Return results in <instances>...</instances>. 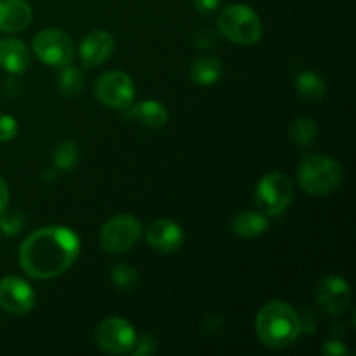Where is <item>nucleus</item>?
<instances>
[{"label":"nucleus","mask_w":356,"mask_h":356,"mask_svg":"<svg viewBox=\"0 0 356 356\" xmlns=\"http://www.w3.org/2000/svg\"><path fill=\"white\" fill-rule=\"evenodd\" d=\"M80 238L65 226H47L28 235L19 247V266L37 280H49L65 273L76 261Z\"/></svg>","instance_id":"1"},{"label":"nucleus","mask_w":356,"mask_h":356,"mask_svg":"<svg viewBox=\"0 0 356 356\" xmlns=\"http://www.w3.org/2000/svg\"><path fill=\"white\" fill-rule=\"evenodd\" d=\"M302 332L299 313L284 301H271L256 316V334L261 343L273 350H282L294 343Z\"/></svg>","instance_id":"2"},{"label":"nucleus","mask_w":356,"mask_h":356,"mask_svg":"<svg viewBox=\"0 0 356 356\" xmlns=\"http://www.w3.org/2000/svg\"><path fill=\"white\" fill-rule=\"evenodd\" d=\"M343 167L332 156L313 155L302 156L298 167V181L309 195H329L343 183Z\"/></svg>","instance_id":"3"},{"label":"nucleus","mask_w":356,"mask_h":356,"mask_svg":"<svg viewBox=\"0 0 356 356\" xmlns=\"http://www.w3.org/2000/svg\"><path fill=\"white\" fill-rule=\"evenodd\" d=\"M218 28L222 37L238 45L256 44L263 37L261 17L250 7L242 6V3L225 7L219 14Z\"/></svg>","instance_id":"4"},{"label":"nucleus","mask_w":356,"mask_h":356,"mask_svg":"<svg viewBox=\"0 0 356 356\" xmlns=\"http://www.w3.org/2000/svg\"><path fill=\"white\" fill-rule=\"evenodd\" d=\"M256 204L264 216L282 214L294 200V184L282 172H270L259 179L256 186Z\"/></svg>","instance_id":"5"},{"label":"nucleus","mask_w":356,"mask_h":356,"mask_svg":"<svg viewBox=\"0 0 356 356\" xmlns=\"http://www.w3.org/2000/svg\"><path fill=\"white\" fill-rule=\"evenodd\" d=\"M141 222L132 214H118L108 219L99 232V242L110 254H124L138 243Z\"/></svg>","instance_id":"6"},{"label":"nucleus","mask_w":356,"mask_h":356,"mask_svg":"<svg viewBox=\"0 0 356 356\" xmlns=\"http://www.w3.org/2000/svg\"><path fill=\"white\" fill-rule=\"evenodd\" d=\"M31 51L45 65L63 68L72 63L75 49H73V40L68 33L58 30V28H47L33 38Z\"/></svg>","instance_id":"7"},{"label":"nucleus","mask_w":356,"mask_h":356,"mask_svg":"<svg viewBox=\"0 0 356 356\" xmlns=\"http://www.w3.org/2000/svg\"><path fill=\"white\" fill-rule=\"evenodd\" d=\"M138 341L134 327L120 316L103 320L96 329V343L108 355L131 353Z\"/></svg>","instance_id":"8"},{"label":"nucleus","mask_w":356,"mask_h":356,"mask_svg":"<svg viewBox=\"0 0 356 356\" xmlns=\"http://www.w3.org/2000/svg\"><path fill=\"white\" fill-rule=\"evenodd\" d=\"M136 87L131 76L124 72H106L97 79L96 96L106 106L115 110H125L134 101Z\"/></svg>","instance_id":"9"},{"label":"nucleus","mask_w":356,"mask_h":356,"mask_svg":"<svg viewBox=\"0 0 356 356\" xmlns=\"http://www.w3.org/2000/svg\"><path fill=\"white\" fill-rule=\"evenodd\" d=\"M315 301L323 313L341 316L351 305V289L344 278L327 277L316 285Z\"/></svg>","instance_id":"10"},{"label":"nucleus","mask_w":356,"mask_h":356,"mask_svg":"<svg viewBox=\"0 0 356 356\" xmlns=\"http://www.w3.org/2000/svg\"><path fill=\"white\" fill-rule=\"evenodd\" d=\"M35 306V292L28 282L17 277L0 280V308L10 315H26Z\"/></svg>","instance_id":"11"},{"label":"nucleus","mask_w":356,"mask_h":356,"mask_svg":"<svg viewBox=\"0 0 356 356\" xmlns=\"http://www.w3.org/2000/svg\"><path fill=\"white\" fill-rule=\"evenodd\" d=\"M146 242L156 252L172 254L183 245L184 232L172 219H156L148 226Z\"/></svg>","instance_id":"12"},{"label":"nucleus","mask_w":356,"mask_h":356,"mask_svg":"<svg viewBox=\"0 0 356 356\" xmlns=\"http://www.w3.org/2000/svg\"><path fill=\"white\" fill-rule=\"evenodd\" d=\"M115 49V40L110 31L94 30L83 37L80 42V59L86 68L103 65L111 58Z\"/></svg>","instance_id":"13"},{"label":"nucleus","mask_w":356,"mask_h":356,"mask_svg":"<svg viewBox=\"0 0 356 356\" xmlns=\"http://www.w3.org/2000/svg\"><path fill=\"white\" fill-rule=\"evenodd\" d=\"M30 3L24 0H0V31L17 33L31 23Z\"/></svg>","instance_id":"14"},{"label":"nucleus","mask_w":356,"mask_h":356,"mask_svg":"<svg viewBox=\"0 0 356 356\" xmlns=\"http://www.w3.org/2000/svg\"><path fill=\"white\" fill-rule=\"evenodd\" d=\"M31 63L30 51L19 38H0V68L9 73L26 72Z\"/></svg>","instance_id":"15"},{"label":"nucleus","mask_w":356,"mask_h":356,"mask_svg":"<svg viewBox=\"0 0 356 356\" xmlns=\"http://www.w3.org/2000/svg\"><path fill=\"white\" fill-rule=\"evenodd\" d=\"M125 117L136 118L139 124H143L148 129H160L167 124L169 120V113H167L165 106L159 101H143V103L134 104V106L125 108Z\"/></svg>","instance_id":"16"},{"label":"nucleus","mask_w":356,"mask_h":356,"mask_svg":"<svg viewBox=\"0 0 356 356\" xmlns=\"http://www.w3.org/2000/svg\"><path fill=\"white\" fill-rule=\"evenodd\" d=\"M268 226H270V222L263 212H240L232 221L233 233L242 236V238H257V236L266 233Z\"/></svg>","instance_id":"17"},{"label":"nucleus","mask_w":356,"mask_h":356,"mask_svg":"<svg viewBox=\"0 0 356 356\" xmlns=\"http://www.w3.org/2000/svg\"><path fill=\"white\" fill-rule=\"evenodd\" d=\"M296 90L306 101H320L327 92L325 80L315 72H301L296 76Z\"/></svg>","instance_id":"18"},{"label":"nucleus","mask_w":356,"mask_h":356,"mask_svg":"<svg viewBox=\"0 0 356 356\" xmlns=\"http://www.w3.org/2000/svg\"><path fill=\"white\" fill-rule=\"evenodd\" d=\"M222 73V65L218 58H211V56H205V58L197 59V61L191 65L190 75L200 86H212L214 82H218L219 76Z\"/></svg>","instance_id":"19"},{"label":"nucleus","mask_w":356,"mask_h":356,"mask_svg":"<svg viewBox=\"0 0 356 356\" xmlns=\"http://www.w3.org/2000/svg\"><path fill=\"white\" fill-rule=\"evenodd\" d=\"M83 87V73L82 70L72 66V63L63 66L58 79V89L65 97H73L80 94Z\"/></svg>","instance_id":"20"},{"label":"nucleus","mask_w":356,"mask_h":356,"mask_svg":"<svg viewBox=\"0 0 356 356\" xmlns=\"http://www.w3.org/2000/svg\"><path fill=\"white\" fill-rule=\"evenodd\" d=\"M79 146L73 141H61L52 152V163L59 170H72L79 163Z\"/></svg>","instance_id":"21"},{"label":"nucleus","mask_w":356,"mask_h":356,"mask_svg":"<svg viewBox=\"0 0 356 356\" xmlns=\"http://www.w3.org/2000/svg\"><path fill=\"white\" fill-rule=\"evenodd\" d=\"M289 132H291V138L296 145L309 146L312 143H315L316 134H318V127H316V124L312 118L301 117L292 122Z\"/></svg>","instance_id":"22"},{"label":"nucleus","mask_w":356,"mask_h":356,"mask_svg":"<svg viewBox=\"0 0 356 356\" xmlns=\"http://www.w3.org/2000/svg\"><path fill=\"white\" fill-rule=\"evenodd\" d=\"M111 280H113L115 287L120 289V291H132L139 284L138 270L129 266V264H117L111 270Z\"/></svg>","instance_id":"23"},{"label":"nucleus","mask_w":356,"mask_h":356,"mask_svg":"<svg viewBox=\"0 0 356 356\" xmlns=\"http://www.w3.org/2000/svg\"><path fill=\"white\" fill-rule=\"evenodd\" d=\"M23 226H24V219L21 212L6 211V209L0 212V232H2L3 235H9V236L17 235V233L23 229Z\"/></svg>","instance_id":"24"},{"label":"nucleus","mask_w":356,"mask_h":356,"mask_svg":"<svg viewBox=\"0 0 356 356\" xmlns=\"http://www.w3.org/2000/svg\"><path fill=\"white\" fill-rule=\"evenodd\" d=\"M17 134V122L10 115H0V143L10 141Z\"/></svg>","instance_id":"25"},{"label":"nucleus","mask_w":356,"mask_h":356,"mask_svg":"<svg viewBox=\"0 0 356 356\" xmlns=\"http://www.w3.org/2000/svg\"><path fill=\"white\" fill-rule=\"evenodd\" d=\"M156 351V343L152 336H143L136 341L134 348H132L131 353H134L136 356L141 355H153Z\"/></svg>","instance_id":"26"},{"label":"nucleus","mask_w":356,"mask_h":356,"mask_svg":"<svg viewBox=\"0 0 356 356\" xmlns=\"http://www.w3.org/2000/svg\"><path fill=\"white\" fill-rule=\"evenodd\" d=\"M322 355L323 356H348L350 355V351H348V348L344 346L341 341H329V343L323 344Z\"/></svg>","instance_id":"27"},{"label":"nucleus","mask_w":356,"mask_h":356,"mask_svg":"<svg viewBox=\"0 0 356 356\" xmlns=\"http://www.w3.org/2000/svg\"><path fill=\"white\" fill-rule=\"evenodd\" d=\"M193 2H195V7H197L198 13L209 14V13H212V10H216V7L219 6V2H221V0H193Z\"/></svg>","instance_id":"28"},{"label":"nucleus","mask_w":356,"mask_h":356,"mask_svg":"<svg viewBox=\"0 0 356 356\" xmlns=\"http://www.w3.org/2000/svg\"><path fill=\"white\" fill-rule=\"evenodd\" d=\"M7 202H9V188L3 177L0 176V212L7 207Z\"/></svg>","instance_id":"29"}]
</instances>
